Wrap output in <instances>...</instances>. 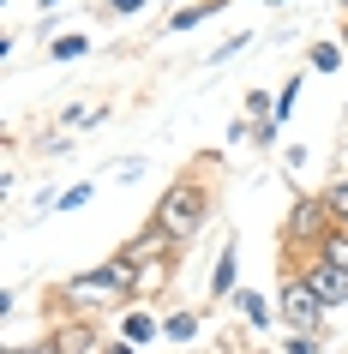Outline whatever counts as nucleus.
Here are the masks:
<instances>
[{"label":"nucleus","instance_id":"1","mask_svg":"<svg viewBox=\"0 0 348 354\" xmlns=\"http://www.w3.org/2000/svg\"><path fill=\"white\" fill-rule=\"evenodd\" d=\"M145 288V270H138V259L132 252H114L109 264H96L91 277H73L60 295H66V306H114V300H127V295H138Z\"/></svg>","mask_w":348,"mask_h":354},{"label":"nucleus","instance_id":"2","mask_svg":"<svg viewBox=\"0 0 348 354\" xmlns=\"http://www.w3.org/2000/svg\"><path fill=\"white\" fill-rule=\"evenodd\" d=\"M204 216H210V192H204L199 180H174V187L156 198V216H150V228H156L168 246H186V241L204 228Z\"/></svg>","mask_w":348,"mask_h":354},{"label":"nucleus","instance_id":"3","mask_svg":"<svg viewBox=\"0 0 348 354\" xmlns=\"http://www.w3.org/2000/svg\"><path fill=\"white\" fill-rule=\"evenodd\" d=\"M336 210H330V198L318 192V198H294L289 223H282V241H289V252H306V259H318V246L336 234Z\"/></svg>","mask_w":348,"mask_h":354},{"label":"nucleus","instance_id":"4","mask_svg":"<svg viewBox=\"0 0 348 354\" xmlns=\"http://www.w3.org/2000/svg\"><path fill=\"white\" fill-rule=\"evenodd\" d=\"M276 313H282V324H289L294 336H312V330H318V318H324L330 306L312 295L306 277L294 270V277H282V288H276Z\"/></svg>","mask_w":348,"mask_h":354},{"label":"nucleus","instance_id":"5","mask_svg":"<svg viewBox=\"0 0 348 354\" xmlns=\"http://www.w3.org/2000/svg\"><path fill=\"white\" fill-rule=\"evenodd\" d=\"M300 277H306V288L324 300V306H342V300H348V270H342V264L306 259V264H300Z\"/></svg>","mask_w":348,"mask_h":354},{"label":"nucleus","instance_id":"6","mask_svg":"<svg viewBox=\"0 0 348 354\" xmlns=\"http://www.w3.org/2000/svg\"><path fill=\"white\" fill-rule=\"evenodd\" d=\"M55 348L60 354H96V330L91 324H66V330L55 336Z\"/></svg>","mask_w":348,"mask_h":354},{"label":"nucleus","instance_id":"7","mask_svg":"<svg viewBox=\"0 0 348 354\" xmlns=\"http://www.w3.org/2000/svg\"><path fill=\"white\" fill-rule=\"evenodd\" d=\"M235 270H240V259H235V241H228L222 259H217V277H210V295H228V288H235Z\"/></svg>","mask_w":348,"mask_h":354},{"label":"nucleus","instance_id":"8","mask_svg":"<svg viewBox=\"0 0 348 354\" xmlns=\"http://www.w3.org/2000/svg\"><path fill=\"white\" fill-rule=\"evenodd\" d=\"M91 198H96V187H91V180H78V187H66L60 198H48L42 216H48V210H78V205H91Z\"/></svg>","mask_w":348,"mask_h":354},{"label":"nucleus","instance_id":"9","mask_svg":"<svg viewBox=\"0 0 348 354\" xmlns=\"http://www.w3.org/2000/svg\"><path fill=\"white\" fill-rule=\"evenodd\" d=\"M78 55H91V37H78V30H66V37L48 42V60H78Z\"/></svg>","mask_w":348,"mask_h":354},{"label":"nucleus","instance_id":"10","mask_svg":"<svg viewBox=\"0 0 348 354\" xmlns=\"http://www.w3.org/2000/svg\"><path fill=\"white\" fill-rule=\"evenodd\" d=\"M217 6H222V0H199V6H181V12L168 19V30H192V24H204L210 12H217Z\"/></svg>","mask_w":348,"mask_h":354},{"label":"nucleus","instance_id":"11","mask_svg":"<svg viewBox=\"0 0 348 354\" xmlns=\"http://www.w3.org/2000/svg\"><path fill=\"white\" fill-rule=\"evenodd\" d=\"M342 60H348L342 42H318V48H312V73H336Z\"/></svg>","mask_w":348,"mask_h":354},{"label":"nucleus","instance_id":"12","mask_svg":"<svg viewBox=\"0 0 348 354\" xmlns=\"http://www.w3.org/2000/svg\"><path fill=\"white\" fill-rule=\"evenodd\" d=\"M163 336H174V342H192V336H199V313H174V318H163Z\"/></svg>","mask_w":348,"mask_h":354},{"label":"nucleus","instance_id":"13","mask_svg":"<svg viewBox=\"0 0 348 354\" xmlns=\"http://www.w3.org/2000/svg\"><path fill=\"white\" fill-rule=\"evenodd\" d=\"M240 313H246L253 330H264V324H271V300H264V295H240Z\"/></svg>","mask_w":348,"mask_h":354},{"label":"nucleus","instance_id":"14","mask_svg":"<svg viewBox=\"0 0 348 354\" xmlns=\"http://www.w3.org/2000/svg\"><path fill=\"white\" fill-rule=\"evenodd\" d=\"M120 330H127V342H150L163 324H156V318H145V313H127V324H120Z\"/></svg>","mask_w":348,"mask_h":354},{"label":"nucleus","instance_id":"15","mask_svg":"<svg viewBox=\"0 0 348 354\" xmlns=\"http://www.w3.org/2000/svg\"><path fill=\"white\" fill-rule=\"evenodd\" d=\"M318 259H330V264H342V270H348V228H336V234L318 246Z\"/></svg>","mask_w":348,"mask_h":354},{"label":"nucleus","instance_id":"16","mask_svg":"<svg viewBox=\"0 0 348 354\" xmlns=\"http://www.w3.org/2000/svg\"><path fill=\"white\" fill-rule=\"evenodd\" d=\"M324 198H330V210H336V228H348V174H342V180H336V187L324 192Z\"/></svg>","mask_w":348,"mask_h":354},{"label":"nucleus","instance_id":"17","mask_svg":"<svg viewBox=\"0 0 348 354\" xmlns=\"http://www.w3.org/2000/svg\"><path fill=\"white\" fill-rule=\"evenodd\" d=\"M102 6H109L114 19H127V12H138V6H145V0H102Z\"/></svg>","mask_w":348,"mask_h":354},{"label":"nucleus","instance_id":"18","mask_svg":"<svg viewBox=\"0 0 348 354\" xmlns=\"http://www.w3.org/2000/svg\"><path fill=\"white\" fill-rule=\"evenodd\" d=\"M289 354H318V336H294V342H289Z\"/></svg>","mask_w":348,"mask_h":354},{"label":"nucleus","instance_id":"19","mask_svg":"<svg viewBox=\"0 0 348 354\" xmlns=\"http://www.w3.org/2000/svg\"><path fill=\"white\" fill-rule=\"evenodd\" d=\"M102 354H138V342H109Z\"/></svg>","mask_w":348,"mask_h":354},{"label":"nucleus","instance_id":"20","mask_svg":"<svg viewBox=\"0 0 348 354\" xmlns=\"http://www.w3.org/2000/svg\"><path fill=\"white\" fill-rule=\"evenodd\" d=\"M222 354H258V348H235V342H228V348H222Z\"/></svg>","mask_w":348,"mask_h":354},{"label":"nucleus","instance_id":"21","mask_svg":"<svg viewBox=\"0 0 348 354\" xmlns=\"http://www.w3.org/2000/svg\"><path fill=\"white\" fill-rule=\"evenodd\" d=\"M342 48H348V30H342Z\"/></svg>","mask_w":348,"mask_h":354},{"label":"nucleus","instance_id":"22","mask_svg":"<svg viewBox=\"0 0 348 354\" xmlns=\"http://www.w3.org/2000/svg\"><path fill=\"white\" fill-rule=\"evenodd\" d=\"M342 6H348V0H342Z\"/></svg>","mask_w":348,"mask_h":354}]
</instances>
